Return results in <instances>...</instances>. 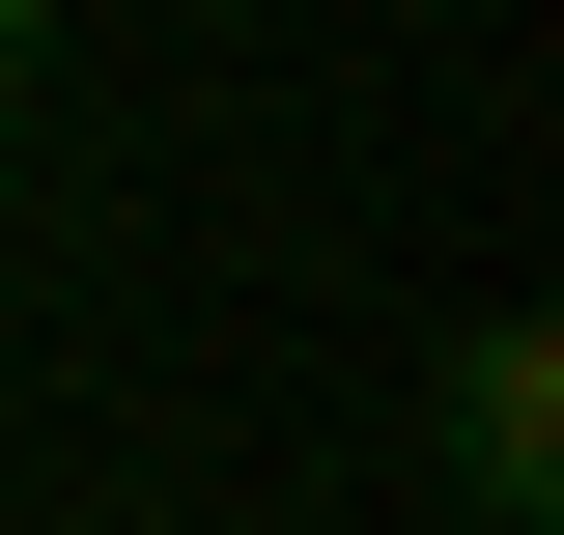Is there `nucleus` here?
Wrapping results in <instances>:
<instances>
[{
  "label": "nucleus",
  "mask_w": 564,
  "mask_h": 535,
  "mask_svg": "<svg viewBox=\"0 0 564 535\" xmlns=\"http://www.w3.org/2000/svg\"><path fill=\"white\" fill-rule=\"evenodd\" d=\"M423 451H452V535H564V338L480 310L452 367H423Z\"/></svg>",
  "instance_id": "1"
},
{
  "label": "nucleus",
  "mask_w": 564,
  "mask_h": 535,
  "mask_svg": "<svg viewBox=\"0 0 564 535\" xmlns=\"http://www.w3.org/2000/svg\"><path fill=\"white\" fill-rule=\"evenodd\" d=\"M29 29H57V0H0V85H29Z\"/></svg>",
  "instance_id": "2"
}]
</instances>
